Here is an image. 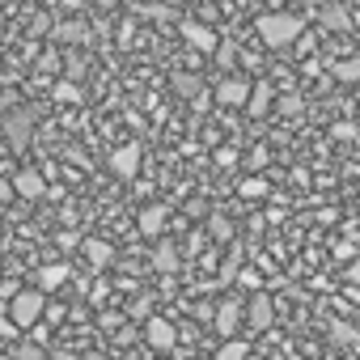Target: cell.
Instances as JSON below:
<instances>
[{"label": "cell", "mask_w": 360, "mask_h": 360, "mask_svg": "<svg viewBox=\"0 0 360 360\" xmlns=\"http://www.w3.org/2000/svg\"><path fill=\"white\" fill-rule=\"evenodd\" d=\"M301 18L297 13H263L259 22H255V30H259V39L271 47V51H284V47H292L297 39H301Z\"/></svg>", "instance_id": "6da1fadb"}, {"label": "cell", "mask_w": 360, "mask_h": 360, "mask_svg": "<svg viewBox=\"0 0 360 360\" xmlns=\"http://www.w3.org/2000/svg\"><path fill=\"white\" fill-rule=\"evenodd\" d=\"M43 309H47V297H43V288H22L13 301H9V318L26 330V326H34L39 318H43Z\"/></svg>", "instance_id": "7a4b0ae2"}, {"label": "cell", "mask_w": 360, "mask_h": 360, "mask_svg": "<svg viewBox=\"0 0 360 360\" xmlns=\"http://www.w3.org/2000/svg\"><path fill=\"white\" fill-rule=\"evenodd\" d=\"M34 119H39V110L34 106H18V110H9L5 115V140H9V148H26L30 144V131H34Z\"/></svg>", "instance_id": "3957f363"}, {"label": "cell", "mask_w": 360, "mask_h": 360, "mask_svg": "<svg viewBox=\"0 0 360 360\" xmlns=\"http://www.w3.org/2000/svg\"><path fill=\"white\" fill-rule=\"evenodd\" d=\"M51 39L64 43V47H89V43H94V26L81 22V18H72V22H60V26L51 30Z\"/></svg>", "instance_id": "277c9868"}, {"label": "cell", "mask_w": 360, "mask_h": 360, "mask_svg": "<svg viewBox=\"0 0 360 360\" xmlns=\"http://www.w3.org/2000/svg\"><path fill=\"white\" fill-rule=\"evenodd\" d=\"M183 39H187L200 56H217V47H221V34L208 30V26H200V22H183Z\"/></svg>", "instance_id": "5b68a950"}, {"label": "cell", "mask_w": 360, "mask_h": 360, "mask_svg": "<svg viewBox=\"0 0 360 360\" xmlns=\"http://www.w3.org/2000/svg\"><path fill=\"white\" fill-rule=\"evenodd\" d=\"M242 314H246V305L238 301V297H225L221 305H217V314H212V322H217V330L229 339L233 330H238V322H242Z\"/></svg>", "instance_id": "8992f818"}, {"label": "cell", "mask_w": 360, "mask_h": 360, "mask_svg": "<svg viewBox=\"0 0 360 360\" xmlns=\"http://www.w3.org/2000/svg\"><path fill=\"white\" fill-rule=\"evenodd\" d=\"M250 89H255L250 81L229 77V81H221V85H217V102H221V106H246V102H250Z\"/></svg>", "instance_id": "52a82bcc"}, {"label": "cell", "mask_w": 360, "mask_h": 360, "mask_svg": "<svg viewBox=\"0 0 360 360\" xmlns=\"http://www.w3.org/2000/svg\"><path fill=\"white\" fill-rule=\"evenodd\" d=\"M271 318H276L271 297H267V292H255V297L246 301V322H250V330H267V326H271Z\"/></svg>", "instance_id": "ba28073f"}, {"label": "cell", "mask_w": 360, "mask_h": 360, "mask_svg": "<svg viewBox=\"0 0 360 360\" xmlns=\"http://www.w3.org/2000/svg\"><path fill=\"white\" fill-rule=\"evenodd\" d=\"M13 191H18L22 200H43V195H47V178H43L39 169H18Z\"/></svg>", "instance_id": "9c48e42d"}, {"label": "cell", "mask_w": 360, "mask_h": 360, "mask_svg": "<svg viewBox=\"0 0 360 360\" xmlns=\"http://www.w3.org/2000/svg\"><path fill=\"white\" fill-rule=\"evenodd\" d=\"M110 169H115L119 178H136V169H140V144L115 148V153H110Z\"/></svg>", "instance_id": "30bf717a"}, {"label": "cell", "mask_w": 360, "mask_h": 360, "mask_svg": "<svg viewBox=\"0 0 360 360\" xmlns=\"http://www.w3.org/2000/svg\"><path fill=\"white\" fill-rule=\"evenodd\" d=\"M165 221H169V208H165V204H148V208L140 212V221H136V229H140L144 238H161V229H165Z\"/></svg>", "instance_id": "8fae6325"}, {"label": "cell", "mask_w": 360, "mask_h": 360, "mask_svg": "<svg viewBox=\"0 0 360 360\" xmlns=\"http://www.w3.org/2000/svg\"><path fill=\"white\" fill-rule=\"evenodd\" d=\"M144 339H148V347L169 352V347H174V326H169L165 318H148V322H144Z\"/></svg>", "instance_id": "7c38bea8"}, {"label": "cell", "mask_w": 360, "mask_h": 360, "mask_svg": "<svg viewBox=\"0 0 360 360\" xmlns=\"http://www.w3.org/2000/svg\"><path fill=\"white\" fill-rule=\"evenodd\" d=\"M169 89H174L178 98H187V102H200V98H204V81H200L195 72H174V77H169Z\"/></svg>", "instance_id": "4fadbf2b"}, {"label": "cell", "mask_w": 360, "mask_h": 360, "mask_svg": "<svg viewBox=\"0 0 360 360\" xmlns=\"http://www.w3.org/2000/svg\"><path fill=\"white\" fill-rule=\"evenodd\" d=\"M330 77H335L339 85H360V56H347V60L330 64Z\"/></svg>", "instance_id": "5bb4252c"}, {"label": "cell", "mask_w": 360, "mask_h": 360, "mask_svg": "<svg viewBox=\"0 0 360 360\" xmlns=\"http://www.w3.org/2000/svg\"><path fill=\"white\" fill-rule=\"evenodd\" d=\"M246 110H250V115H267V110H271V81H255Z\"/></svg>", "instance_id": "9a60e30c"}, {"label": "cell", "mask_w": 360, "mask_h": 360, "mask_svg": "<svg viewBox=\"0 0 360 360\" xmlns=\"http://www.w3.org/2000/svg\"><path fill=\"white\" fill-rule=\"evenodd\" d=\"M85 255H89V263H94V267H106V263L115 259V246H110V242H102V238H85Z\"/></svg>", "instance_id": "2e32d148"}, {"label": "cell", "mask_w": 360, "mask_h": 360, "mask_svg": "<svg viewBox=\"0 0 360 360\" xmlns=\"http://www.w3.org/2000/svg\"><path fill=\"white\" fill-rule=\"evenodd\" d=\"M51 98H56V102H64V106H77V102H85V89H81L77 81H68V77H64V81L51 89Z\"/></svg>", "instance_id": "e0dca14e"}, {"label": "cell", "mask_w": 360, "mask_h": 360, "mask_svg": "<svg viewBox=\"0 0 360 360\" xmlns=\"http://www.w3.org/2000/svg\"><path fill=\"white\" fill-rule=\"evenodd\" d=\"M271 187H267V178H259V174H250V178H242V183H238V195L242 200H263Z\"/></svg>", "instance_id": "ac0fdd59"}, {"label": "cell", "mask_w": 360, "mask_h": 360, "mask_svg": "<svg viewBox=\"0 0 360 360\" xmlns=\"http://www.w3.org/2000/svg\"><path fill=\"white\" fill-rule=\"evenodd\" d=\"M322 26H326V30H347V26H352V13H347L343 5H326V9H322Z\"/></svg>", "instance_id": "d6986e66"}, {"label": "cell", "mask_w": 360, "mask_h": 360, "mask_svg": "<svg viewBox=\"0 0 360 360\" xmlns=\"http://www.w3.org/2000/svg\"><path fill=\"white\" fill-rule=\"evenodd\" d=\"M153 267H157V271H178V250H174V242H161V246L153 250Z\"/></svg>", "instance_id": "ffe728a7"}, {"label": "cell", "mask_w": 360, "mask_h": 360, "mask_svg": "<svg viewBox=\"0 0 360 360\" xmlns=\"http://www.w3.org/2000/svg\"><path fill=\"white\" fill-rule=\"evenodd\" d=\"M208 233H212L217 242H233V221L221 217V212H208Z\"/></svg>", "instance_id": "44dd1931"}, {"label": "cell", "mask_w": 360, "mask_h": 360, "mask_svg": "<svg viewBox=\"0 0 360 360\" xmlns=\"http://www.w3.org/2000/svg\"><path fill=\"white\" fill-rule=\"evenodd\" d=\"M64 280H68V267H64V263H51V267L39 271V288H43V292H47V288H60Z\"/></svg>", "instance_id": "7402d4cb"}, {"label": "cell", "mask_w": 360, "mask_h": 360, "mask_svg": "<svg viewBox=\"0 0 360 360\" xmlns=\"http://www.w3.org/2000/svg\"><path fill=\"white\" fill-rule=\"evenodd\" d=\"M246 356H250L246 339H229V343H221V352H217L212 360H246Z\"/></svg>", "instance_id": "603a6c76"}, {"label": "cell", "mask_w": 360, "mask_h": 360, "mask_svg": "<svg viewBox=\"0 0 360 360\" xmlns=\"http://www.w3.org/2000/svg\"><path fill=\"white\" fill-rule=\"evenodd\" d=\"M13 360H47V352H43V343H18V352H13Z\"/></svg>", "instance_id": "cb8c5ba5"}, {"label": "cell", "mask_w": 360, "mask_h": 360, "mask_svg": "<svg viewBox=\"0 0 360 360\" xmlns=\"http://www.w3.org/2000/svg\"><path fill=\"white\" fill-rule=\"evenodd\" d=\"M330 335H335V343H360V330H356V326H347V322H335V326H330Z\"/></svg>", "instance_id": "d4e9b609"}, {"label": "cell", "mask_w": 360, "mask_h": 360, "mask_svg": "<svg viewBox=\"0 0 360 360\" xmlns=\"http://www.w3.org/2000/svg\"><path fill=\"white\" fill-rule=\"evenodd\" d=\"M64 72H68V81H85V64H81V56H68V64H64Z\"/></svg>", "instance_id": "484cf974"}, {"label": "cell", "mask_w": 360, "mask_h": 360, "mask_svg": "<svg viewBox=\"0 0 360 360\" xmlns=\"http://www.w3.org/2000/svg\"><path fill=\"white\" fill-rule=\"evenodd\" d=\"M43 318H47V322H64V318H68V305H64V301H47Z\"/></svg>", "instance_id": "4316f807"}, {"label": "cell", "mask_w": 360, "mask_h": 360, "mask_svg": "<svg viewBox=\"0 0 360 360\" xmlns=\"http://www.w3.org/2000/svg\"><path fill=\"white\" fill-rule=\"evenodd\" d=\"M217 60H221V68H233V60H238V47H233V43H221V47H217Z\"/></svg>", "instance_id": "83f0119b"}, {"label": "cell", "mask_w": 360, "mask_h": 360, "mask_svg": "<svg viewBox=\"0 0 360 360\" xmlns=\"http://www.w3.org/2000/svg\"><path fill=\"white\" fill-rule=\"evenodd\" d=\"M330 131H335V140H352V136H360V127H356V123H335Z\"/></svg>", "instance_id": "f1b7e54d"}, {"label": "cell", "mask_w": 360, "mask_h": 360, "mask_svg": "<svg viewBox=\"0 0 360 360\" xmlns=\"http://www.w3.org/2000/svg\"><path fill=\"white\" fill-rule=\"evenodd\" d=\"M144 18H157V22H169V18H174V9H161V5H148V9H144Z\"/></svg>", "instance_id": "f546056e"}, {"label": "cell", "mask_w": 360, "mask_h": 360, "mask_svg": "<svg viewBox=\"0 0 360 360\" xmlns=\"http://www.w3.org/2000/svg\"><path fill=\"white\" fill-rule=\"evenodd\" d=\"M217 161H221V165H233V161H238V153H233V148H221V153H217Z\"/></svg>", "instance_id": "4dcf8cb0"}, {"label": "cell", "mask_w": 360, "mask_h": 360, "mask_svg": "<svg viewBox=\"0 0 360 360\" xmlns=\"http://www.w3.org/2000/svg\"><path fill=\"white\" fill-rule=\"evenodd\" d=\"M347 280H360V263H352V267H347Z\"/></svg>", "instance_id": "1f68e13d"}, {"label": "cell", "mask_w": 360, "mask_h": 360, "mask_svg": "<svg viewBox=\"0 0 360 360\" xmlns=\"http://www.w3.org/2000/svg\"><path fill=\"white\" fill-rule=\"evenodd\" d=\"M85 360H110V356H102V352H89V356H85Z\"/></svg>", "instance_id": "d6a6232c"}, {"label": "cell", "mask_w": 360, "mask_h": 360, "mask_svg": "<svg viewBox=\"0 0 360 360\" xmlns=\"http://www.w3.org/2000/svg\"><path fill=\"white\" fill-rule=\"evenodd\" d=\"M5 153H9V140H0V157H5Z\"/></svg>", "instance_id": "836d02e7"}]
</instances>
